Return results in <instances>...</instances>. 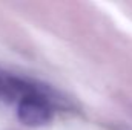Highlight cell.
<instances>
[{
	"mask_svg": "<svg viewBox=\"0 0 132 130\" xmlns=\"http://www.w3.org/2000/svg\"><path fill=\"white\" fill-rule=\"evenodd\" d=\"M0 87H2V84H0Z\"/></svg>",
	"mask_w": 132,
	"mask_h": 130,
	"instance_id": "cell-2",
	"label": "cell"
},
{
	"mask_svg": "<svg viewBox=\"0 0 132 130\" xmlns=\"http://www.w3.org/2000/svg\"><path fill=\"white\" fill-rule=\"evenodd\" d=\"M17 116L23 126L42 127L52 119V107L45 97L35 92H29L19 101Z\"/></svg>",
	"mask_w": 132,
	"mask_h": 130,
	"instance_id": "cell-1",
	"label": "cell"
}]
</instances>
